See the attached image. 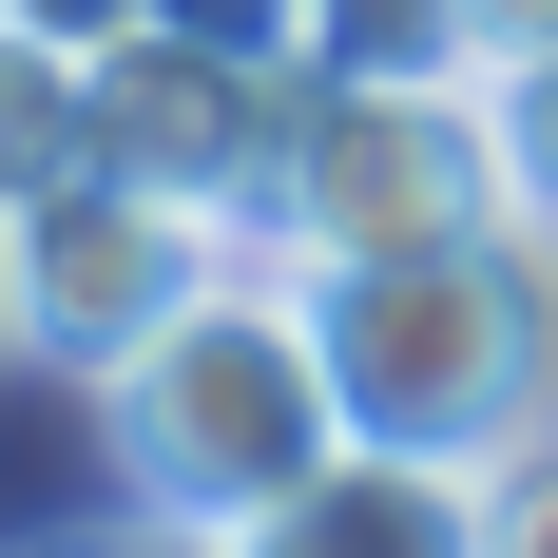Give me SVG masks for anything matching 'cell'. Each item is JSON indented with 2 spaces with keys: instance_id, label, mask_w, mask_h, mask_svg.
I'll use <instances>...</instances> for the list:
<instances>
[{
  "instance_id": "obj_1",
  "label": "cell",
  "mask_w": 558,
  "mask_h": 558,
  "mask_svg": "<svg viewBox=\"0 0 558 558\" xmlns=\"http://www.w3.org/2000/svg\"><path fill=\"white\" fill-rule=\"evenodd\" d=\"M308 328H328V386H347V444H424V462H520L558 424V231L539 213H482V231H424V251H328Z\"/></svg>"
},
{
  "instance_id": "obj_2",
  "label": "cell",
  "mask_w": 558,
  "mask_h": 558,
  "mask_svg": "<svg viewBox=\"0 0 558 558\" xmlns=\"http://www.w3.org/2000/svg\"><path fill=\"white\" fill-rule=\"evenodd\" d=\"M97 444H116V501L155 539H193V558L231 520H270L308 462H347V386H328V328H308L289 251L213 270L155 347H116L97 366Z\"/></svg>"
},
{
  "instance_id": "obj_3",
  "label": "cell",
  "mask_w": 558,
  "mask_h": 558,
  "mask_svg": "<svg viewBox=\"0 0 558 558\" xmlns=\"http://www.w3.org/2000/svg\"><path fill=\"white\" fill-rule=\"evenodd\" d=\"M482 213H520L501 77H289L251 251L328 270V251H424V231H482Z\"/></svg>"
},
{
  "instance_id": "obj_4",
  "label": "cell",
  "mask_w": 558,
  "mask_h": 558,
  "mask_svg": "<svg viewBox=\"0 0 558 558\" xmlns=\"http://www.w3.org/2000/svg\"><path fill=\"white\" fill-rule=\"evenodd\" d=\"M213 270H251V213H213V193H155V173H97V155H77V173H39V193L0 213V347L97 386L116 347H155Z\"/></svg>"
},
{
  "instance_id": "obj_5",
  "label": "cell",
  "mask_w": 558,
  "mask_h": 558,
  "mask_svg": "<svg viewBox=\"0 0 558 558\" xmlns=\"http://www.w3.org/2000/svg\"><path fill=\"white\" fill-rule=\"evenodd\" d=\"M270 135H289V39H231V20H135L97 39V173H155V193H213L251 213L270 193Z\"/></svg>"
},
{
  "instance_id": "obj_6",
  "label": "cell",
  "mask_w": 558,
  "mask_h": 558,
  "mask_svg": "<svg viewBox=\"0 0 558 558\" xmlns=\"http://www.w3.org/2000/svg\"><path fill=\"white\" fill-rule=\"evenodd\" d=\"M213 558H482V462L347 444V462H308L270 520H231Z\"/></svg>"
},
{
  "instance_id": "obj_7",
  "label": "cell",
  "mask_w": 558,
  "mask_h": 558,
  "mask_svg": "<svg viewBox=\"0 0 558 558\" xmlns=\"http://www.w3.org/2000/svg\"><path fill=\"white\" fill-rule=\"evenodd\" d=\"M289 77H482V0H289Z\"/></svg>"
},
{
  "instance_id": "obj_8",
  "label": "cell",
  "mask_w": 558,
  "mask_h": 558,
  "mask_svg": "<svg viewBox=\"0 0 558 558\" xmlns=\"http://www.w3.org/2000/svg\"><path fill=\"white\" fill-rule=\"evenodd\" d=\"M77 155H97V58L0 0V213H20L39 173H77Z\"/></svg>"
},
{
  "instance_id": "obj_9",
  "label": "cell",
  "mask_w": 558,
  "mask_h": 558,
  "mask_svg": "<svg viewBox=\"0 0 558 558\" xmlns=\"http://www.w3.org/2000/svg\"><path fill=\"white\" fill-rule=\"evenodd\" d=\"M501 173H520V213L558 231V39H539V58H501Z\"/></svg>"
},
{
  "instance_id": "obj_10",
  "label": "cell",
  "mask_w": 558,
  "mask_h": 558,
  "mask_svg": "<svg viewBox=\"0 0 558 558\" xmlns=\"http://www.w3.org/2000/svg\"><path fill=\"white\" fill-rule=\"evenodd\" d=\"M482 558H558V424L520 462H482Z\"/></svg>"
},
{
  "instance_id": "obj_11",
  "label": "cell",
  "mask_w": 558,
  "mask_h": 558,
  "mask_svg": "<svg viewBox=\"0 0 558 558\" xmlns=\"http://www.w3.org/2000/svg\"><path fill=\"white\" fill-rule=\"evenodd\" d=\"M20 20H39V39H77V58H97V39H135L155 0H20Z\"/></svg>"
},
{
  "instance_id": "obj_12",
  "label": "cell",
  "mask_w": 558,
  "mask_h": 558,
  "mask_svg": "<svg viewBox=\"0 0 558 558\" xmlns=\"http://www.w3.org/2000/svg\"><path fill=\"white\" fill-rule=\"evenodd\" d=\"M558 39V0H482V77H501V58H539Z\"/></svg>"
},
{
  "instance_id": "obj_13",
  "label": "cell",
  "mask_w": 558,
  "mask_h": 558,
  "mask_svg": "<svg viewBox=\"0 0 558 558\" xmlns=\"http://www.w3.org/2000/svg\"><path fill=\"white\" fill-rule=\"evenodd\" d=\"M155 558H193V539H155Z\"/></svg>"
}]
</instances>
